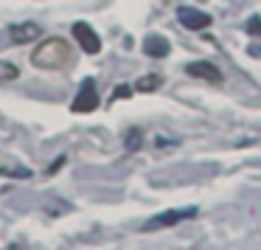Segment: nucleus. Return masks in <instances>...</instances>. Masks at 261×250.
I'll return each mask as SVG.
<instances>
[{"mask_svg": "<svg viewBox=\"0 0 261 250\" xmlns=\"http://www.w3.org/2000/svg\"><path fill=\"white\" fill-rule=\"evenodd\" d=\"M177 20H180L186 29H191V31H199V29H208L211 26V14L199 12V9H191V6L177 9Z\"/></svg>", "mask_w": 261, "mask_h": 250, "instance_id": "4", "label": "nucleus"}, {"mask_svg": "<svg viewBox=\"0 0 261 250\" xmlns=\"http://www.w3.org/2000/svg\"><path fill=\"white\" fill-rule=\"evenodd\" d=\"M73 37L79 40V45H82L85 54H98L101 51V40H98V34L87 23H76L73 26Z\"/></svg>", "mask_w": 261, "mask_h": 250, "instance_id": "5", "label": "nucleus"}, {"mask_svg": "<svg viewBox=\"0 0 261 250\" xmlns=\"http://www.w3.org/2000/svg\"><path fill=\"white\" fill-rule=\"evenodd\" d=\"M96 107H98L96 82H93V79H85V82H82L79 96H76V98H73V104H70V110H73V113H93Z\"/></svg>", "mask_w": 261, "mask_h": 250, "instance_id": "2", "label": "nucleus"}, {"mask_svg": "<svg viewBox=\"0 0 261 250\" xmlns=\"http://www.w3.org/2000/svg\"><path fill=\"white\" fill-rule=\"evenodd\" d=\"M247 31L253 37H261V17H250L247 20Z\"/></svg>", "mask_w": 261, "mask_h": 250, "instance_id": "12", "label": "nucleus"}, {"mask_svg": "<svg viewBox=\"0 0 261 250\" xmlns=\"http://www.w3.org/2000/svg\"><path fill=\"white\" fill-rule=\"evenodd\" d=\"M169 51H171L169 40L160 37V34H149L146 40H143V54H149V57H154V59H163Z\"/></svg>", "mask_w": 261, "mask_h": 250, "instance_id": "7", "label": "nucleus"}, {"mask_svg": "<svg viewBox=\"0 0 261 250\" xmlns=\"http://www.w3.org/2000/svg\"><path fill=\"white\" fill-rule=\"evenodd\" d=\"M186 70H188L191 76H197V79L214 82V85H216V82H222V73H219V70H216L211 62H194V65H188Z\"/></svg>", "mask_w": 261, "mask_h": 250, "instance_id": "8", "label": "nucleus"}, {"mask_svg": "<svg viewBox=\"0 0 261 250\" xmlns=\"http://www.w3.org/2000/svg\"><path fill=\"white\" fill-rule=\"evenodd\" d=\"M31 62L42 70H59V68H68V65L73 62V51H70V45L65 40L48 37L45 42H40V45L34 48Z\"/></svg>", "mask_w": 261, "mask_h": 250, "instance_id": "1", "label": "nucleus"}, {"mask_svg": "<svg viewBox=\"0 0 261 250\" xmlns=\"http://www.w3.org/2000/svg\"><path fill=\"white\" fill-rule=\"evenodd\" d=\"M129 96V87H118V90L113 93V98H126Z\"/></svg>", "mask_w": 261, "mask_h": 250, "instance_id": "13", "label": "nucleus"}, {"mask_svg": "<svg viewBox=\"0 0 261 250\" xmlns=\"http://www.w3.org/2000/svg\"><path fill=\"white\" fill-rule=\"evenodd\" d=\"M158 85H160V76H143V79L138 82V90L149 93V90H158Z\"/></svg>", "mask_w": 261, "mask_h": 250, "instance_id": "9", "label": "nucleus"}, {"mask_svg": "<svg viewBox=\"0 0 261 250\" xmlns=\"http://www.w3.org/2000/svg\"><path fill=\"white\" fill-rule=\"evenodd\" d=\"M197 214V208H180V211H166V214L154 216L143 225V231H158V228H169V225H177L180 219H188V216Z\"/></svg>", "mask_w": 261, "mask_h": 250, "instance_id": "3", "label": "nucleus"}, {"mask_svg": "<svg viewBox=\"0 0 261 250\" xmlns=\"http://www.w3.org/2000/svg\"><path fill=\"white\" fill-rule=\"evenodd\" d=\"M138 146H141V130H132L129 135H126V149H129V152H135Z\"/></svg>", "mask_w": 261, "mask_h": 250, "instance_id": "11", "label": "nucleus"}, {"mask_svg": "<svg viewBox=\"0 0 261 250\" xmlns=\"http://www.w3.org/2000/svg\"><path fill=\"white\" fill-rule=\"evenodd\" d=\"M9 37H12V42L23 45V42H31V40H37V37H42V29L37 23H17V26L9 29Z\"/></svg>", "mask_w": 261, "mask_h": 250, "instance_id": "6", "label": "nucleus"}, {"mask_svg": "<svg viewBox=\"0 0 261 250\" xmlns=\"http://www.w3.org/2000/svg\"><path fill=\"white\" fill-rule=\"evenodd\" d=\"M9 79H17V68L12 62H0V82H9Z\"/></svg>", "mask_w": 261, "mask_h": 250, "instance_id": "10", "label": "nucleus"}]
</instances>
